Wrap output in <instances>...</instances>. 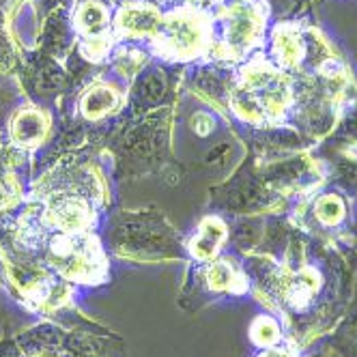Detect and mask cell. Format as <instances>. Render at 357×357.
Segmentation results:
<instances>
[{"mask_svg": "<svg viewBox=\"0 0 357 357\" xmlns=\"http://www.w3.org/2000/svg\"><path fill=\"white\" fill-rule=\"evenodd\" d=\"M47 220L56 228H61L63 233H84V228L93 220V213L82 198L65 196L56 198L47 207Z\"/></svg>", "mask_w": 357, "mask_h": 357, "instance_id": "1", "label": "cell"}, {"mask_svg": "<svg viewBox=\"0 0 357 357\" xmlns=\"http://www.w3.org/2000/svg\"><path fill=\"white\" fill-rule=\"evenodd\" d=\"M47 132V121L37 110H22L11 127L13 140L22 146H35L43 140Z\"/></svg>", "mask_w": 357, "mask_h": 357, "instance_id": "2", "label": "cell"}, {"mask_svg": "<svg viewBox=\"0 0 357 357\" xmlns=\"http://www.w3.org/2000/svg\"><path fill=\"white\" fill-rule=\"evenodd\" d=\"M226 237V228L220 220L215 218H207L205 222L200 224L198 233L194 237V243H192V252L194 257L198 259H211L213 254L218 252L220 243L224 241Z\"/></svg>", "mask_w": 357, "mask_h": 357, "instance_id": "3", "label": "cell"}, {"mask_svg": "<svg viewBox=\"0 0 357 357\" xmlns=\"http://www.w3.org/2000/svg\"><path fill=\"white\" fill-rule=\"evenodd\" d=\"M121 29L132 33V35H149L160 26V15L151 9L144 7H132V9H125L119 17Z\"/></svg>", "mask_w": 357, "mask_h": 357, "instance_id": "4", "label": "cell"}, {"mask_svg": "<svg viewBox=\"0 0 357 357\" xmlns=\"http://www.w3.org/2000/svg\"><path fill=\"white\" fill-rule=\"evenodd\" d=\"M116 93L108 86H93L84 99H82V112L89 116V119H99V116H104L106 112H110L114 106H116Z\"/></svg>", "mask_w": 357, "mask_h": 357, "instance_id": "5", "label": "cell"}, {"mask_svg": "<svg viewBox=\"0 0 357 357\" xmlns=\"http://www.w3.org/2000/svg\"><path fill=\"white\" fill-rule=\"evenodd\" d=\"M170 43L176 47V54H188L196 50L200 39V26L196 22H174L168 35Z\"/></svg>", "mask_w": 357, "mask_h": 357, "instance_id": "6", "label": "cell"}, {"mask_svg": "<svg viewBox=\"0 0 357 357\" xmlns=\"http://www.w3.org/2000/svg\"><path fill=\"white\" fill-rule=\"evenodd\" d=\"M75 22H78V26L86 33H99L106 26L108 13L97 3H86L78 9V13H75Z\"/></svg>", "mask_w": 357, "mask_h": 357, "instance_id": "7", "label": "cell"}, {"mask_svg": "<svg viewBox=\"0 0 357 357\" xmlns=\"http://www.w3.org/2000/svg\"><path fill=\"white\" fill-rule=\"evenodd\" d=\"M344 213V207H342V202L336 198V196H325L319 200V205H317V215L321 222L325 224H336Z\"/></svg>", "mask_w": 357, "mask_h": 357, "instance_id": "8", "label": "cell"}, {"mask_svg": "<svg viewBox=\"0 0 357 357\" xmlns=\"http://www.w3.org/2000/svg\"><path fill=\"white\" fill-rule=\"evenodd\" d=\"M278 336H280V329H278L275 321H271V319H267V317L257 319V323L252 325V338L257 340L259 344H263V347L275 342Z\"/></svg>", "mask_w": 357, "mask_h": 357, "instance_id": "9", "label": "cell"}, {"mask_svg": "<svg viewBox=\"0 0 357 357\" xmlns=\"http://www.w3.org/2000/svg\"><path fill=\"white\" fill-rule=\"evenodd\" d=\"M233 282H235V271L228 263H215L209 269V287L211 289H215V291L231 289Z\"/></svg>", "mask_w": 357, "mask_h": 357, "instance_id": "10", "label": "cell"}, {"mask_svg": "<svg viewBox=\"0 0 357 357\" xmlns=\"http://www.w3.org/2000/svg\"><path fill=\"white\" fill-rule=\"evenodd\" d=\"M15 198V188L11 181H5V178H0V209H5L11 205V200Z\"/></svg>", "mask_w": 357, "mask_h": 357, "instance_id": "11", "label": "cell"}, {"mask_svg": "<svg viewBox=\"0 0 357 357\" xmlns=\"http://www.w3.org/2000/svg\"><path fill=\"white\" fill-rule=\"evenodd\" d=\"M194 130L198 132V134H202V136H205V134H209L211 132V127H213V121L207 116V114H198L196 119H194Z\"/></svg>", "mask_w": 357, "mask_h": 357, "instance_id": "12", "label": "cell"}, {"mask_svg": "<svg viewBox=\"0 0 357 357\" xmlns=\"http://www.w3.org/2000/svg\"><path fill=\"white\" fill-rule=\"evenodd\" d=\"M261 357H287V355L280 353V351H269V353H263Z\"/></svg>", "mask_w": 357, "mask_h": 357, "instance_id": "13", "label": "cell"}, {"mask_svg": "<svg viewBox=\"0 0 357 357\" xmlns=\"http://www.w3.org/2000/svg\"><path fill=\"white\" fill-rule=\"evenodd\" d=\"M35 357H54V355H47V353H39V355H35Z\"/></svg>", "mask_w": 357, "mask_h": 357, "instance_id": "14", "label": "cell"}]
</instances>
